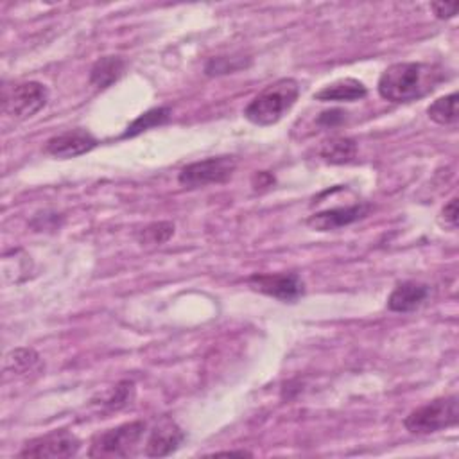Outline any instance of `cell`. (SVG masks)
<instances>
[{"label":"cell","instance_id":"5","mask_svg":"<svg viewBox=\"0 0 459 459\" xmlns=\"http://www.w3.org/2000/svg\"><path fill=\"white\" fill-rule=\"evenodd\" d=\"M235 169L237 162L233 156H212L183 167L178 174V181L187 189H202L228 181Z\"/></svg>","mask_w":459,"mask_h":459},{"label":"cell","instance_id":"4","mask_svg":"<svg viewBox=\"0 0 459 459\" xmlns=\"http://www.w3.org/2000/svg\"><path fill=\"white\" fill-rule=\"evenodd\" d=\"M146 422H130L115 429H108L91 439L90 457H130L137 452L138 443L146 434Z\"/></svg>","mask_w":459,"mask_h":459},{"label":"cell","instance_id":"11","mask_svg":"<svg viewBox=\"0 0 459 459\" xmlns=\"http://www.w3.org/2000/svg\"><path fill=\"white\" fill-rule=\"evenodd\" d=\"M186 439V432L172 420H163L158 423L146 443V455L149 457H163L179 448V445Z\"/></svg>","mask_w":459,"mask_h":459},{"label":"cell","instance_id":"22","mask_svg":"<svg viewBox=\"0 0 459 459\" xmlns=\"http://www.w3.org/2000/svg\"><path fill=\"white\" fill-rule=\"evenodd\" d=\"M431 10H432V13H434L436 19H439V20H448V19H454L455 13H457V3H452V4L432 3V4H431Z\"/></svg>","mask_w":459,"mask_h":459},{"label":"cell","instance_id":"16","mask_svg":"<svg viewBox=\"0 0 459 459\" xmlns=\"http://www.w3.org/2000/svg\"><path fill=\"white\" fill-rule=\"evenodd\" d=\"M457 103H459V96L457 91H452V94L436 99L429 108H427V115L432 123L439 124V126H452L459 121V110H457Z\"/></svg>","mask_w":459,"mask_h":459},{"label":"cell","instance_id":"1","mask_svg":"<svg viewBox=\"0 0 459 459\" xmlns=\"http://www.w3.org/2000/svg\"><path fill=\"white\" fill-rule=\"evenodd\" d=\"M443 79L445 74L436 65L404 61L395 63L383 72L377 83V90L384 101L406 105L429 96Z\"/></svg>","mask_w":459,"mask_h":459},{"label":"cell","instance_id":"10","mask_svg":"<svg viewBox=\"0 0 459 459\" xmlns=\"http://www.w3.org/2000/svg\"><path fill=\"white\" fill-rule=\"evenodd\" d=\"M372 207L370 205H352V207H337V209H328L318 214H313L307 219V226L316 230V232H332L344 228L362 218L370 214Z\"/></svg>","mask_w":459,"mask_h":459},{"label":"cell","instance_id":"15","mask_svg":"<svg viewBox=\"0 0 459 459\" xmlns=\"http://www.w3.org/2000/svg\"><path fill=\"white\" fill-rule=\"evenodd\" d=\"M357 144L348 137H334L321 144L320 156L332 165H343L355 158Z\"/></svg>","mask_w":459,"mask_h":459},{"label":"cell","instance_id":"7","mask_svg":"<svg viewBox=\"0 0 459 459\" xmlns=\"http://www.w3.org/2000/svg\"><path fill=\"white\" fill-rule=\"evenodd\" d=\"M81 448V441L67 429L52 431L35 439H29L19 452L24 459H65L74 457Z\"/></svg>","mask_w":459,"mask_h":459},{"label":"cell","instance_id":"19","mask_svg":"<svg viewBox=\"0 0 459 459\" xmlns=\"http://www.w3.org/2000/svg\"><path fill=\"white\" fill-rule=\"evenodd\" d=\"M174 235V225L169 221H160L146 226L137 233V241L142 246H160Z\"/></svg>","mask_w":459,"mask_h":459},{"label":"cell","instance_id":"6","mask_svg":"<svg viewBox=\"0 0 459 459\" xmlns=\"http://www.w3.org/2000/svg\"><path fill=\"white\" fill-rule=\"evenodd\" d=\"M49 101V90L38 81H28L4 91L3 108L4 114L15 121H28L45 108Z\"/></svg>","mask_w":459,"mask_h":459},{"label":"cell","instance_id":"24","mask_svg":"<svg viewBox=\"0 0 459 459\" xmlns=\"http://www.w3.org/2000/svg\"><path fill=\"white\" fill-rule=\"evenodd\" d=\"M212 455H241V457H251L249 452L246 450H225V452H216Z\"/></svg>","mask_w":459,"mask_h":459},{"label":"cell","instance_id":"9","mask_svg":"<svg viewBox=\"0 0 459 459\" xmlns=\"http://www.w3.org/2000/svg\"><path fill=\"white\" fill-rule=\"evenodd\" d=\"M98 146L99 142L94 135L86 130L77 128L49 138L45 144V151L54 158L68 160V158H77L81 154H86L91 149H96Z\"/></svg>","mask_w":459,"mask_h":459},{"label":"cell","instance_id":"18","mask_svg":"<svg viewBox=\"0 0 459 459\" xmlns=\"http://www.w3.org/2000/svg\"><path fill=\"white\" fill-rule=\"evenodd\" d=\"M40 362V355L31 348H17L6 357V372L10 374H29Z\"/></svg>","mask_w":459,"mask_h":459},{"label":"cell","instance_id":"17","mask_svg":"<svg viewBox=\"0 0 459 459\" xmlns=\"http://www.w3.org/2000/svg\"><path fill=\"white\" fill-rule=\"evenodd\" d=\"M170 119V110L167 107H160V108H153L146 114H142L140 117H137L128 128L126 131L123 133V138H133L147 130H153V128H158V126H163L167 124Z\"/></svg>","mask_w":459,"mask_h":459},{"label":"cell","instance_id":"20","mask_svg":"<svg viewBox=\"0 0 459 459\" xmlns=\"http://www.w3.org/2000/svg\"><path fill=\"white\" fill-rule=\"evenodd\" d=\"M133 397H135V384L130 381H123L101 399V404L110 411H119L128 404H131Z\"/></svg>","mask_w":459,"mask_h":459},{"label":"cell","instance_id":"21","mask_svg":"<svg viewBox=\"0 0 459 459\" xmlns=\"http://www.w3.org/2000/svg\"><path fill=\"white\" fill-rule=\"evenodd\" d=\"M348 119V114L344 110H328V112H323L320 117H318V124L323 126V128H337L341 126L343 123H346Z\"/></svg>","mask_w":459,"mask_h":459},{"label":"cell","instance_id":"12","mask_svg":"<svg viewBox=\"0 0 459 459\" xmlns=\"http://www.w3.org/2000/svg\"><path fill=\"white\" fill-rule=\"evenodd\" d=\"M366 96H368V88L364 86V83L353 77H344L323 86L320 91H316L314 99L321 103H353L364 99Z\"/></svg>","mask_w":459,"mask_h":459},{"label":"cell","instance_id":"2","mask_svg":"<svg viewBox=\"0 0 459 459\" xmlns=\"http://www.w3.org/2000/svg\"><path fill=\"white\" fill-rule=\"evenodd\" d=\"M300 98V84L291 77H284L265 86L244 108V117L255 126H273L284 119Z\"/></svg>","mask_w":459,"mask_h":459},{"label":"cell","instance_id":"14","mask_svg":"<svg viewBox=\"0 0 459 459\" xmlns=\"http://www.w3.org/2000/svg\"><path fill=\"white\" fill-rule=\"evenodd\" d=\"M124 70H126V61L121 56H105L91 67L90 83L98 90H107L123 77Z\"/></svg>","mask_w":459,"mask_h":459},{"label":"cell","instance_id":"3","mask_svg":"<svg viewBox=\"0 0 459 459\" xmlns=\"http://www.w3.org/2000/svg\"><path fill=\"white\" fill-rule=\"evenodd\" d=\"M457 422H459V399L455 395H450V397L436 399L411 411L404 420V427L411 434L425 436V434L439 432L443 429L455 427Z\"/></svg>","mask_w":459,"mask_h":459},{"label":"cell","instance_id":"8","mask_svg":"<svg viewBox=\"0 0 459 459\" xmlns=\"http://www.w3.org/2000/svg\"><path fill=\"white\" fill-rule=\"evenodd\" d=\"M248 286L257 293L277 298L286 304H295L305 295V284L297 273H257L248 279Z\"/></svg>","mask_w":459,"mask_h":459},{"label":"cell","instance_id":"13","mask_svg":"<svg viewBox=\"0 0 459 459\" xmlns=\"http://www.w3.org/2000/svg\"><path fill=\"white\" fill-rule=\"evenodd\" d=\"M429 297V286L420 282L399 284L388 298V309L393 313H411L418 309Z\"/></svg>","mask_w":459,"mask_h":459},{"label":"cell","instance_id":"23","mask_svg":"<svg viewBox=\"0 0 459 459\" xmlns=\"http://www.w3.org/2000/svg\"><path fill=\"white\" fill-rule=\"evenodd\" d=\"M441 218L445 219V226L450 230L457 228V198H452L441 210Z\"/></svg>","mask_w":459,"mask_h":459}]
</instances>
